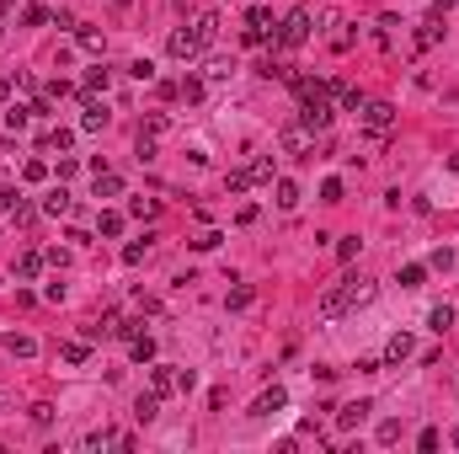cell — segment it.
Here are the masks:
<instances>
[{
	"instance_id": "cell-1",
	"label": "cell",
	"mask_w": 459,
	"mask_h": 454,
	"mask_svg": "<svg viewBox=\"0 0 459 454\" xmlns=\"http://www.w3.org/2000/svg\"><path fill=\"white\" fill-rule=\"evenodd\" d=\"M369 299H374V278H342V284H331V289L320 294V315L337 321L347 310H363Z\"/></svg>"
},
{
	"instance_id": "cell-2",
	"label": "cell",
	"mask_w": 459,
	"mask_h": 454,
	"mask_svg": "<svg viewBox=\"0 0 459 454\" xmlns=\"http://www.w3.org/2000/svg\"><path fill=\"white\" fill-rule=\"evenodd\" d=\"M358 124L374 134V139H390V128H395V107L390 102H363L358 107Z\"/></svg>"
},
{
	"instance_id": "cell-3",
	"label": "cell",
	"mask_w": 459,
	"mask_h": 454,
	"mask_svg": "<svg viewBox=\"0 0 459 454\" xmlns=\"http://www.w3.org/2000/svg\"><path fill=\"white\" fill-rule=\"evenodd\" d=\"M304 43H310V11H289V21L278 32V48H304Z\"/></svg>"
},
{
	"instance_id": "cell-4",
	"label": "cell",
	"mask_w": 459,
	"mask_h": 454,
	"mask_svg": "<svg viewBox=\"0 0 459 454\" xmlns=\"http://www.w3.org/2000/svg\"><path fill=\"white\" fill-rule=\"evenodd\" d=\"M166 48H171V59H187V64L203 54V43H198V32H193V27H177V32L166 38Z\"/></svg>"
},
{
	"instance_id": "cell-5",
	"label": "cell",
	"mask_w": 459,
	"mask_h": 454,
	"mask_svg": "<svg viewBox=\"0 0 459 454\" xmlns=\"http://www.w3.org/2000/svg\"><path fill=\"white\" fill-rule=\"evenodd\" d=\"M150 391H155V395L182 391V369H177V364H155V369H150Z\"/></svg>"
},
{
	"instance_id": "cell-6",
	"label": "cell",
	"mask_w": 459,
	"mask_h": 454,
	"mask_svg": "<svg viewBox=\"0 0 459 454\" xmlns=\"http://www.w3.org/2000/svg\"><path fill=\"white\" fill-rule=\"evenodd\" d=\"M267 27H273V11L267 6H251L246 11V43H267Z\"/></svg>"
},
{
	"instance_id": "cell-7",
	"label": "cell",
	"mask_w": 459,
	"mask_h": 454,
	"mask_svg": "<svg viewBox=\"0 0 459 454\" xmlns=\"http://www.w3.org/2000/svg\"><path fill=\"white\" fill-rule=\"evenodd\" d=\"M278 145L289 150V155H310V128H304V124H283Z\"/></svg>"
},
{
	"instance_id": "cell-8",
	"label": "cell",
	"mask_w": 459,
	"mask_h": 454,
	"mask_svg": "<svg viewBox=\"0 0 459 454\" xmlns=\"http://www.w3.org/2000/svg\"><path fill=\"white\" fill-rule=\"evenodd\" d=\"M107 124H113V112H107V107H101L97 97H86V112H80V128H86V134H101Z\"/></svg>"
},
{
	"instance_id": "cell-9",
	"label": "cell",
	"mask_w": 459,
	"mask_h": 454,
	"mask_svg": "<svg viewBox=\"0 0 459 454\" xmlns=\"http://www.w3.org/2000/svg\"><path fill=\"white\" fill-rule=\"evenodd\" d=\"M283 406H289V391H283V385H273V391L257 395V406H251V412H257V417H273V412H283Z\"/></svg>"
},
{
	"instance_id": "cell-10",
	"label": "cell",
	"mask_w": 459,
	"mask_h": 454,
	"mask_svg": "<svg viewBox=\"0 0 459 454\" xmlns=\"http://www.w3.org/2000/svg\"><path fill=\"white\" fill-rule=\"evenodd\" d=\"M438 43H443V17H427V21L417 27V48L427 54V48H438Z\"/></svg>"
},
{
	"instance_id": "cell-11",
	"label": "cell",
	"mask_w": 459,
	"mask_h": 454,
	"mask_svg": "<svg viewBox=\"0 0 459 454\" xmlns=\"http://www.w3.org/2000/svg\"><path fill=\"white\" fill-rule=\"evenodd\" d=\"M374 412L369 401H353V406H337V428H363V417Z\"/></svg>"
},
{
	"instance_id": "cell-12",
	"label": "cell",
	"mask_w": 459,
	"mask_h": 454,
	"mask_svg": "<svg viewBox=\"0 0 459 454\" xmlns=\"http://www.w3.org/2000/svg\"><path fill=\"white\" fill-rule=\"evenodd\" d=\"M406 358H411V337H406V331H395V337L384 342V364H406Z\"/></svg>"
},
{
	"instance_id": "cell-13",
	"label": "cell",
	"mask_w": 459,
	"mask_h": 454,
	"mask_svg": "<svg viewBox=\"0 0 459 454\" xmlns=\"http://www.w3.org/2000/svg\"><path fill=\"white\" fill-rule=\"evenodd\" d=\"M70 208H75V198H70V193H64V187H54V193H48V198H43V214H54V219H64V214H70Z\"/></svg>"
},
{
	"instance_id": "cell-14",
	"label": "cell",
	"mask_w": 459,
	"mask_h": 454,
	"mask_svg": "<svg viewBox=\"0 0 459 454\" xmlns=\"http://www.w3.org/2000/svg\"><path fill=\"white\" fill-rule=\"evenodd\" d=\"M193 32H198V43L208 48V43L219 38V17H214V11H198V21H193Z\"/></svg>"
},
{
	"instance_id": "cell-15",
	"label": "cell",
	"mask_w": 459,
	"mask_h": 454,
	"mask_svg": "<svg viewBox=\"0 0 459 454\" xmlns=\"http://www.w3.org/2000/svg\"><path fill=\"white\" fill-rule=\"evenodd\" d=\"M43 262H48L43 251H21V262H17V278H38V273H43Z\"/></svg>"
},
{
	"instance_id": "cell-16",
	"label": "cell",
	"mask_w": 459,
	"mask_h": 454,
	"mask_svg": "<svg viewBox=\"0 0 459 454\" xmlns=\"http://www.w3.org/2000/svg\"><path fill=\"white\" fill-rule=\"evenodd\" d=\"M427 326H433V331L443 337V331L454 326V305H433V310H427Z\"/></svg>"
},
{
	"instance_id": "cell-17",
	"label": "cell",
	"mask_w": 459,
	"mask_h": 454,
	"mask_svg": "<svg viewBox=\"0 0 459 454\" xmlns=\"http://www.w3.org/2000/svg\"><path fill=\"white\" fill-rule=\"evenodd\" d=\"M422 284H427V268L422 262H406L400 268V289H422Z\"/></svg>"
},
{
	"instance_id": "cell-18",
	"label": "cell",
	"mask_w": 459,
	"mask_h": 454,
	"mask_svg": "<svg viewBox=\"0 0 459 454\" xmlns=\"http://www.w3.org/2000/svg\"><path fill=\"white\" fill-rule=\"evenodd\" d=\"M123 193V177H113V171H97V198H118Z\"/></svg>"
},
{
	"instance_id": "cell-19",
	"label": "cell",
	"mask_w": 459,
	"mask_h": 454,
	"mask_svg": "<svg viewBox=\"0 0 459 454\" xmlns=\"http://www.w3.org/2000/svg\"><path fill=\"white\" fill-rule=\"evenodd\" d=\"M43 145H48V150H59V155H64V150H75V128H54V134H48Z\"/></svg>"
},
{
	"instance_id": "cell-20",
	"label": "cell",
	"mask_w": 459,
	"mask_h": 454,
	"mask_svg": "<svg viewBox=\"0 0 459 454\" xmlns=\"http://www.w3.org/2000/svg\"><path fill=\"white\" fill-rule=\"evenodd\" d=\"M128 353H134V358H139V364H150V358H155V337H134V342H128Z\"/></svg>"
},
{
	"instance_id": "cell-21",
	"label": "cell",
	"mask_w": 459,
	"mask_h": 454,
	"mask_svg": "<svg viewBox=\"0 0 459 454\" xmlns=\"http://www.w3.org/2000/svg\"><path fill=\"white\" fill-rule=\"evenodd\" d=\"M128 214H134V219H155L160 204H155V198H128Z\"/></svg>"
},
{
	"instance_id": "cell-22",
	"label": "cell",
	"mask_w": 459,
	"mask_h": 454,
	"mask_svg": "<svg viewBox=\"0 0 459 454\" xmlns=\"http://www.w3.org/2000/svg\"><path fill=\"white\" fill-rule=\"evenodd\" d=\"M107 81H113V70H86V97H91V91H107Z\"/></svg>"
},
{
	"instance_id": "cell-23",
	"label": "cell",
	"mask_w": 459,
	"mask_h": 454,
	"mask_svg": "<svg viewBox=\"0 0 459 454\" xmlns=\"http://www.w3.org/2000/svg\"><path fill=\"white\" fill-rule=\"evenodd\" d=\"M27 124H32V107H11V112H6V128H11V134H21Z\"/></svg>"
},
{
	"instance_id": "cell-24",
	"label": "cell",
	"mask_w": 459,
	"mask_h": 454,
	"mask_svg": "<svg viewBox=\"0 0 459 454\" xmlns=\"http://www.w3.org/2000/svg\"><path fill=\"white\" fill-rule=\"evenodd\" d=\"M144 257H150V235H144V241H128V246H123V262H128V268H134V262H144Z\"/></svg>"
},
{
	"instance_id": "cell-25",
	"label": "cell",
	"mask_w": 459,
	"mask_h": 454,
	"mask_svg": "<svg viewBox=\"0 0 459 454\" xmlns=\"http://www.w3.org/2000/svg\"><path fill=\"white\" fill-rule=\"evenodd\" d=\"M6 348L17 353V358H32V353H38V342H32V337H17V331H11V337H6Z\"/></svg>"
},
{
	"instance_id": "cell-26",
	"label": "cell",
	"mask_w": 459,
	"mask_h": 454,
	"mask_svg": "<svg viewBox=\"0 0 459 454\" xmlns=\"http://www.w3.org/2000/svg\"><path fill=\"white\" fill-rule=\"evenodd\" d=\"M97 230H101V235H123V214H118V208H107V214L97 219Z\"/></svg>"
},
{
	"instance_id": "cell-27",
	"label": "cell",
	"mask_w": 459,
	"mask_h": 454,
	"mask_svg": "<svg viewBox=\"0 0 459 454\" xmlns=\"http://www.w3.org/2000/svg\"><path fill=\"white\" fill-rule=\"evenodd\" d=\"M59 358H64V364H86V358H91V348H86V342H64Z\"/></svg>"
},
{
	"instance_id": "cell-28",
	"label": "cell",
	"mask_w": 459,
	"mask_h": 454,
	"mask_svg": "<svg viewBox=\"0 0 459 454\" xmlns=\"http://www.w3.org/2000/svg\"><path fill=\"white\" fill-rule=\"evenodd\" d=\"M230 70H235V59H224V54H214V59H208V81H224Z\"/></svg>"
},
{
	"instance_id": "cell-29",
	"label": "cell",
	"mask_w": 459,
	"mask_h": 454,
	"mask_svg": "<svg viewBox=\"0 0 459 454\" xmlns=\"http://www.w3.org/2000/svg\"><path fill=\"white\" fill-rule=\"evenodd\" d=\"M278 208H300V187L294 182H278Z\"/></svg>"
},
{
	"instance_id": "cell-30",
	"label": "cell",
	"mask_w": 459,
	"mask_h": 454,
	"mask_svg": "<svg viewBox=\"0 0 459 454\" xmlns=\"http://www.w3.org/2000/svg\"><path fill=\"white\" fill-rule=\"evenodd\" d=\"M134 412H139V422H150V417L160 412V395L150 391V395H139V406H134Z\"/></svg>"
},
{
	"instance_id": "cell-31",
	"label": "cell",
	"mask_w": 459,
	"mask_h": 454,
	"mask_svg": "<svg viewBox=\"0 0 459 454\" xmlns=\"http://www.w3.org/2000/svg\"><path fill=\"white\" fill-rule=\"evenodd\" d=\"M203 91H208V86H203L198 75H187V81H182V97H187V102H203Z\"/></svg>"
},
{
	"instance_id": "cell-32",
	"label": "cell",
	"mask_w": 459,
	"mask_h": 454,
	"mask_svg": "<svg viewBox=\"0 0 459 454\" xmlns=\"http://www.w3.org/2000/svg\"><path fill=\"white\" fill-rule=\"evenodd\" d=\"M75 38H80V48H101V32H97V27H80V21H75Z\"/></svg>"
},
{
	"instance_id": "cell-33",
	"label": "cell",
	"mask_w": 459,
	"mask_h": 454,
	"mask_svg": "<svg viewBox=\"0 0 459 454\" xmlns=\"http://www.w3.org/2000/svg\"><path fill=\"white\" fill-rule=\"evenodd\" d=\"M251 305V284H235V289H230V310H246Z\"/></svg>"
},
{
	"instance_id": "cell-34",
	"label": "cell",
	"mask_w": 459,
	"mask_h": 454,
	"mask_svg": "<svg viewBox=\"0 0 459 454\" xmlns=\"http://www.w3.org/2000/svg\"><path fill=\"white\" fill-rule=\"evenodd\" d=\"M128 75H134V81H155V64H150V59H134V64H128Z\"/></svg>"
},
{
	"instance_id": "cell-35",
	"label": "cell",
	"mask_w": 459,
	"mask_h": 454,
	"mask_svg": "<svg viewBox=\"0 0 459 454\" xmlns=\"http://www.w3.org/2000/svg\"><path fill=\"white\" fill-rule=\"evenodd\" d=\"M320 198H326V204H342V182H337V177H326V182H320Z\"/></svg>"
},
{
	"instance_id": "cell-36",
	"label": "cell",
	"mask_w": 459,
	"mask_h": 454,
	"mask_svg": "<svg viewBox=\"0 0 459 454\" xmlns=\"http://www.w3.org/2000/svg\"><path fill=\"white\" fill-rule=\"evenodd\" d=\"M358 246H363L358 235H347V241H337V257H342V262H353V257H358Z\"/></svg>"
},
{
	"instance_id": "cell-37",
	"label": "cell",
	"mask_w": 459,
	"mask_h": 454,
	"mask_svg": "<svg viewBox=\"0 0 459 454\" xmlns=\"http://www.w3.org/2000/svg\"><path fill=\"white\" fill-rule=\"evenodd\" d=\"M224 187H230V193H246V187H251V171H230V177H224Z\"/></svg>"
},
{
	"instance_id": "cell-38",
	"label": "cell",
	"mask_w": 459,
	"mask_h": 454,
	"mask_svg": "<svg viewBox=\"0 0 459 454\" xmlns=\"http://www.w3.org/2000/svg\"><path fill=\"white\" fill-rule=\"evenodd\" d=\"M21 177H27V182H43V177H48V166H43V161H27V166H21Z\"/></svg>"
},
{
	"instance_id": "cell-39",
	"label": "cell",
	"mask_w": 459,
	"mask_h": 454,
	"mask_svg": "<svg viewBox=\"0 0 459 454\" xmlns=\"http://www.w3.org/2000/svg\"><path fill=\"white\" fill-rule=\"evenodd\" d=\"M251 182H273V161H267V155H262V161L251 166Z\"/></svg>"
},
{
	"instance_id": "cell-40",
	"label": "cell",
	"mask_w": 459,
	"mask_h": 454,
	"mask_svg": "<svg viewBox=\"0 0 459 454\" xmlns=\"http://www.w3.org/2000/svg\"><path fill=\"white\" fill-rule=\"evenodd\" d=\"M219 241H224L219 230H203V235H198V241H193V246H198V251H214V246H219Z\"/></svg>"
},
{
	"instance_id": "cell-41",
	"label": "cell",
	"mask_w": 459,
	"mask_h": 454,
	"mask_svg": "<svg viewBox=\"0 0 459 454\" xmlns=\"http://www.w3.org/2000/svg\"><path fill=\"white\" fill-rule=\"evenodd\" d=\"M417 449H427V454L438 449V428H422V433H417Z\"/></svg>"
},
{
	"instance_id": "cell-42",
	"label": "cell",
	"mask_w": 459,
	"mask_h": 454,
	"mask_svg": "<svg viewBox=\"0 0 459 454\" xmlns=\"http://www.w3.org/2000/svg\"><path fill=\"white\" fill-rule=\"evenodd\" d=\"M139 161H155V134H139Z\"/></svg>"
},
{
	"instance_id": "cell-43",
	"label": "cell",
	"mask_w": 459,
	"mask_h": 454,
	"mask_svg": "<svg viewBox=\"0 0 459 454\" xmlns=\"http://www.w3.org/2000/svg\"><path fill=\"white\" fill-rule=\"evenodd\" d=\"M21 21H27V27H43V21H48V11H43V6H27V17H21Z\"/></svg>"
},
{
	"instance_id": "cell-44",
	"label": "cell",
	"mask_w": 459,
	"mask_h": 454,
	"mask_svg": "<svg viewBox=\"0 0 459 454\" xmlns=\"http://www.w3.org/2000/svg\"><path fill=\"white\" fill-rule=\"evenodd\" d=\"M400 438V422H380V444H395Z\"/></svg>"
},
{
	"instance_id": "cell-45",
	"label": "cell",
	"mask_w": 459,
	"mask_h": 454,
	"mask_svg": "<svg viewBox=\"0 0 459 454\" xmlns=\"http://www.w3.org/2000/svg\"><path fill=\"white\" fill-rule=\"evenodd\" d=\"M17 204H21L17 193H11V187H0V214H6V208H17Z\"/></svg>"
},
{
	"instance_id": "cell-46",
	"label": "cell",
	"mask_w": 459,
	"mask_h": 454,
	"mask_svg": "<svg viewBox=\"0 0 459 454\" xmlns=\"http://www.w3.org/2000/svg\"><path fill=\"white\" fill-rule=\"evenodd\" d=\"M449 6H454V0H433V11H438V17H443V11H449Z\"/></svg>"
},
{
	"instance_id": "cell-47",
	"label": "cell",
	"mask_w": 459,
	"mask_h": 454,
	"mask_svg": "<svg viewBox=\"0 0 459 454\" xmlns=\"http://www.w3.org/2000/svg\"><path fill=\"white\" fill-rule=\"evenodd\" d=\"M118 6H134V0H118Z\"/></svg>"
},
{
	"instance_id": "cell-48",
	"label": "cell",
	"mask_w": 459,
	"mask_h": 454,
	"mask_svg": "<svg viewBox=\"0 0 459 454\" xmlns=\"http://www.w3.org/2000/svg\"><path fill=\"white\" fill-rule=\"evenodd\" d=\"M454 444H459V428H454Z\"/></svg>"
}]
</instances>
